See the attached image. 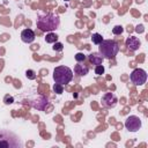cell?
Instances as JSON below:
<instances>
[{
	"label": "cell",
	"instance_id": "6da1fadb",
	"mask_svg": "<svg viewBox=\"0 0 148 148\" xmlns=\"http://www.w3.org/2000/svg\"><path fill=\"white\" fill-rule=\"evenodd\" d=\"M36 25L43 32H52L53 30L59 28L60 18H59V16L57 14H53V13L40 14L37 17Z\"/></svg>",
	"mask_w": 148,
	"mask_h": 148
},
{
	"label": "cell",
	"instance_id": "7a4b0ae2",
	"mask_svg": "<svg viewBox=\"0 0 148 148\" xmlns=\"http://www.w3.org/2000/svg\"><path fill=\"white\" fill-rule=\"evenodd\" d=\"M98 45H99L98 46L99 54L103 58H105V59H112L119 52V45H118V43L116 40H112V39H103Z\"/></svg>",
	"mask_w": 148,
	"mask_h": 148
},
{
	"label": "cell",
	"instance_id": "3957f363",
	"mask_svg": "<svg viewBox=\"0 0 148 148\" xmlns=\"http://www.w3.org/2000/svg\"><path fill=\"white\" fill-rule=\"evenodd\" d=\"M73 79V71L67 66H58L53 71V80L59 84H67Z\"/></svg>",
	"mask_w": 148,
	"mask_h": 148
},
{
	"label": "cell",
	"instance_id": "277c9868",
	"mask_svg": "<svg viewBox=\"0 0 148 148\" xmlns=\"http://www.w3.org/2000/svg\"><path fill=\"white\" fill-rule=\"evenodd\" d=\"M0 146L17 148V147H23V143L13 133L6 132V131H0Z\"/></svg>",
	"mask_w": 148,
	"mask_h": 148
},
{
	"label": "cell",
	"instance_id": "5b68a950",
	"mask_svg": "<svg viewBox=\"0 0 148 148\" xmlns=\"http://www.w3.org/2000/svg\"><path fill=\"white\" fill-rule=\"evenodd\" d=\"M130 79L132 81V83H134L135 86H142L146 83L147 81V73L145 69L142 68H135L131 75H130Z\"/></svg>",
	"mask_w": 148,
	"mask_h": 148
},
{
	"label": "cell",
	"instance_id": "8992f818",
	"mask_svg": "<svg viewBox=\"0 0 148 148\" xmlns=\"http://www.w3.org/2000/svg\"><path fill=\"white\" fill-rule=\"evenodd\" d=\"M125 127L130 132H136L141 128V119L138 116H130L125 120Z\"/></svg>",
	"mask_w": 148,
	"mask_h": 148
},
{
	"label": "cell",
	"instance_id": "52a82bcc",
	"mask_svg": "<svg viewBox=\"0 0 148 148\" xmlns=\"http://www.w3.org/2000/svg\"><path fill=\"white\" fill-rule=\"evenodd\" d=\"M117 102H118V98L113 92H106L102 97V104L105 108H114Z\"/></svg>",
	"mask_w": 148,
	"mask_h": 148
},
{
	"label": "cell",
	"instance_id": "ba28073f",
	"mask_svg": "<svg viewBox=\"0 0 148 148\" xmlns=\"http://www.w3.org/2000/svg\"><path fill=\"white\" fill-rule=\"evenodd\" d=\"M125 44H126L127 49H128V50H131V51H136V50L140 47V45H141V43H140L139 38L134 37V36H130V37L126 39Z\"/></svg>",
	"mask_w": 148,
	"mask_h": 148
},
{
	"label": "cell",
	"instance_id": "9c48e42d",
	"mask_svg": "<svg viewBox=\"0 0 148 148\" xmlns=\"http://www.w3.org/2000/svg\"><path fill=\"white\" fill-rule=\"evenodd\" d=\"M35 32H34V30H31V29H29V28H27V29H24L22 32H21V39H22V42H24V43H32L34 40H35Z\"/></svg>",
	"mask_w": 148,
	"mask_h": 148
},
{
	"label": "cell",
	"instance_id": "30bf717a",
	"mask_svg": "<svg viewBox=\"0 0 148 148\" xmlns=\"http://www.w3.org/2000/svg\"><path fill=\"white\" fill-rule=\"evenodd\" d=\"M36 102H37V103L32 102L31 105H32L35 109H37V110H45V108L49 105V99H47L46 97H44V96H39Z\"/></svg>",
	"mask_w": 148,
	"mask_h": 148
},
{
	"label": "cell",
	"instance_id": "8fae6325",
	"mask_svg": "<svg viewBox=\"0 0 148 148\" xmlns=\"http://www.w3.org/2000/svg\"><path fill=\"white\" fill-rule=\"evenodd\" d=\"M88 72H89V67H88L87 65L77 64V65H75V67H74V73H75L76 75H79V76H84V75L88 74Z\"/></svg>",
	"mask_w": 148,
	"mask_h": 148
},
{
	"label": "cell",
	"instance_id": "7c38bea8",
	"mask_svg": "<svg viewBox=\"0 0 148 148\" xmlns=\"http://www.w3.org/2000/svg\"><path fill=\"white\" fill-rule=\"evenodd\" d=\"M89 61L90 62H92L94 65H102V62H103V57L102 56H99L98 53H91V54H89Z\"/></svg>",
	"mask_w": 148,
	"mask_h": 148
},
{
	"label": "cell",
	"instance_id": "4fadbf2b",
	"mask_svg": "<svg viewBox=\"0 0 148 148\" xmlns=\"http://www.w3.org/2000/svg\"><path fill=\"white\" fill-rule=\"evenodd\" d=\"M58 40V36L53 32H47L46 37H45V42L46 43H56Z\"/></svg>",
	"mask_w": 148,
	"mask_h": 148
},
{
	"label": "cell",
	"instance_id": "5bb4252c",
	"mask_svg": "<svg viewBox=\"0 0 148 148\" xmlns=\"http://www.w3.org/2000/svg\"><path fill=\"white\" fill-rule=\"evenodd\" d=\"M91 40H92V43L94 44H96V45H98L102 40H103V37H102V35H99V34H92V36H91Z\"/></svg>",
	"mask_w": 148,
	"mask_h": 148
},
{
	"label": "cell",
	"instance_id": "9a60e30c",
	"mask_svg": "<svg viewBox=\"0 0 148 148\" xmlns=\"http://www.w3.org/2000/svg\"><path fill=\"white\" fill-rule=\"evenodd\" d=\"M123 31H124V28H123L121 25H116V27H113V29H112V34H113V35H121Z\"/></svg>",
	"mask_w": 148,
	"mask_h": 148
},
{
	"label": "cell",
	"instance_id": "2e32d148",
	"mask_svg": "<svg viewBox=\"0 0 148 148\" xmlns=\"http://www.w3.org/2000/svg\"><path fill=\"white\" fill-rule=\"evenodd\" d=\"M25 76H27L28 79H30V80H35V79H36V73H35V71H32V69H28V71L25 72Z\"/></svg>",
	"mask_w": 148,
	"mask_h": 148
},
{
	"label": "cell",
	"instance_id": "e0dca14e",
	"mask_svg": "<svg viewBox=\"0 0 148 148\" xmlns=\"http://www.w3.org/2000/svg\"><path fill=\"white\" fill-rule=\"evenodd\" d=\"M53 90H54V92H57V94H61V92L64 91V86H62V84H59V83H56V84L53 86Z\"/></svg>",
	"mask_w": 148,
	"mask_h": 148
},
{
	"label": "cell",
	"instance_id": "ac0fdd59",
	"mask_svg": "<svg viewBox=\"0 0 148 148\" xmlns=\"http://www.w3.org/2000/svg\"><path fill=\"white\" fill-rule=\"evenodd\" d=\"M75 60H76L77 62H82V61L86 60V56H84L82 52H79V53L75 54Z\"/></svg>",
	"mask_w": 148,
	"mask_h": 148
},
{
	"label": "cell",
	"instance_id": "d6986e66",
	"mask_svg": "<svg viewBox=\"0 0 148 148\" xmlns=\"http://www.w3.org/2000/svg\"><path fill=\"white\" fill-rule=\"evenodd\" d=\"M62 49H64L62 43H60V42L53 43V50H54V51H62Z\"/></svg>",
	"mask_w": 148,
	"mask_h": 148
},
{
	"label": "cell",
	"instance_id": "ffe728a7",
	"mask_svg": "<svg viewBox=\"0 0 148 148\" xmlns=\"http://www.w3.org/2000/svg\"><path fill=\"white\" fill-rule=\"evenodd\" d=\"M95 73H96L97 75H102V74L104 73V67H103V65H96V67H95Z\"/></svg>",
	"mask_w": 148,
	"mask_h": 148
},
{
	"label": "cell",
	"instance_id": "44dd1931",
	"mask_svg": "<svg viewBox=\"0 0 148 148\" xmlns=\"http://www.w3.org/2000/svg\"><path fill=\"white\" fill-rule=\"evenodd\" d=\"M13 102H14V99H13L12 96H6V97H5V103H6V104H10V103H13Z\"/></svg>",
	"mask_w": 148,
	"mask_h": 148
},
{
	"label": "cell",
	"instance_id": "7402d4cb",
	"mask_svg": "<svg viewBox=\"0 0 148 148\" xmlns=\"http://www.w3.org/2000/svg\"><path fill=\"white\" fill-rule=\"evenodd\" d=\"M65 1H69V0H65Z\"/></svg>",
	"mask_w": 148,
	"mask_h": 148
}]
</instances>
